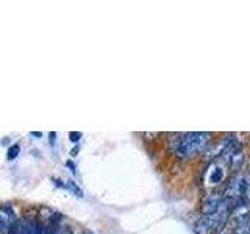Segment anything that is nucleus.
<instances>
[{
	"label": "nucleus",
	"mask_w": 250,
	"mask_h": 234,
	"mask_svg": "<svg viewBox=\"0 0 250 234\" xmlns=\"http://www.w3.org/2000/svg\"><path fill=\"white\" fill-rule=\"evenodd\" d=\"M244 198H247V201H250V186L247 187V191H246V195H244Z\"/></svg>",
	"instance_id": "12"
},
{
	"label": "nucleus",
	"mask_w": 250,
	"mask_h": 234,
	"mask_svg": "<svg viewBox=\"0 0 250 234\" xmlns=\"http://www.w3.org/2000/svg\"><path fill=\"white\" fill-rule=\"evenodd\" d=\"M19 155V145L18 144H14L13 147H10V148H8V153H6V158L8 159H14L16 158V156H18Z\"/></svg>",
	"instance_id": "6"
},
{
	"label": "nucleus",
	"mask_w": 250,
	"mask_h": 234,
	"mask_svg": "<svg viewBox=\"0 0 250 234\" xmlns=\"http://www.w3.org/2000/svg\"><path fill=\"white\" fill-rule=\"evenodd\" d=\"M216 234H234V230L231 225H224L221 230H219Z\"/></svg>",
	"instance_id": "9"
},
{
	"label": "nucleus",
	"mask_w": 250,
	"mask_h": 234,
	"mask_svg": "<svg viewBox=\"0 0 250 234\" xmlns=\"http://www.w3.org/2000/svg\"><path fill=\"white\" fill-rule=\"evenodd\" d=\"M225 164H221V162H213L209 166V169L207 170V183L209 186H217L224 181L225 178Z\"/></svg>",
	"instance_id": "3"
},
{
	"label": "nucleus",
	"mask_w": 250,
	"mask_h": 234,
	"mask_svg": "<svg viewBox=\"0 0 250 234\" xmlns=\"http://www.w3.org/2000/svg\"><path fill=\"white\" fill-rule=\"evenodd\" d=\"M211 135L205 131H192V133H182L175 135L170 140L172 150L178 158H191L195 153H199L203 148L209 145Z\"/></svg>",
	"instance_id": "1"
},
{
	"label": "nucleus",
	"mask_w": 250,
	"mask_h": 234,
	"mask_svg": "<svg viewBox=\"0 0 250 234\" xmlns=\"http://www.w3.org/2000/svg\"><path fill=\"white\" fill-rule=\"evenodd\" d=\"M249 186H250V175L247 172H236V174L229 179V183H227L222 197L238 201L246 195Z\"/></svg>",
	"instance_id": "2"
},
{
	"label": "nucleus",
	"mask_w": 250,
	"mask_h": 234,
	"mask_svg": "<svg viewBox=\"0 0 250 234\" xmlns=\"http://www.w3.org/2000/svg\"><path fill=\"white\" fill-rule=\"evenodd\" d=\"M45 226L41 222H35L33 223V234H44Z\"/></svg>",
	"instance_id": "7"
},
{
	"label": "nucleus",
	"mask_w": 250,
	"mask_h": 234,
	"mask_svg": "<svg viewBox=\"0 0 250 234\" xmlns=\"http://www.w3.org/2000/svg\"><path fill=\"white\" fill-rule=\"evenodd\" d=\"M64 187H67V189H70V191H74V192H75V195H78V197H83L82 191L78 189V187H77L72 181H67V184H64Z\"/></svg>",
	"instance_id": "8"
},
{
	"label": "nucleus",
	"mask_w": 250,
	"mask_h": 234,
	"mask_svg": "<svg viewBox=\"0 0 250 234\" xmlns=\"http://www.w3.org/2000/svg\"><path fill=\"white\" fill-rule=\"evenodd\" d=\"M53 234H72V230L70 228H57L53 231Z\"/></svg>",
	"instance_id": "11"
},
{
	"label": "nucleus",
	"mask_w": 250,
	"mask_h": 234,
	"mask_svg": "<svg viewBox=\"0 0 250 234\" xmlns=\"http://www.w3.org/2000/svg\"><path fill=\"white\" fill-rule=\"evenodd\" d=\"M80 137H82V133H78V131H72V133L69 135L70 142H74V144H77L78 140H80Z\"/></svg>",
	"instance_id": "10"
},
{
	"label": "nucleus",
	"mask_w": 250,
	"mask_h": 234,
	"mask_svg": "<svg viewBox=\"0 0 250 234\" xmlns=\"http://www.w3.org/2000/svg\"><path fill=\"white\" fill-rule=\"evenodd\" d=\"M222 195L219 194H208L205 198L202 200V215H211L214 214L217 208H219V203H221Z\"/></svg>",
	"instance_id": "4"
},
{
	"label": "nucleus",
	"mask_w": 250,
	"mask_h": 234,
	"mask_svg": "<svg viewBox=\"0 0 250 234\" xmlns=\"http://www.w3.org/2000/svg\"><path fill=\"white\" fill-rule=\"evenodd\" d=\"M50 140H52V144L55 142V133H52V135H50Z\"/></svg>",
	"instance_id": "13"
},
{
	"label": "nucleus",
	"mask_w": 250,
	"mask_h": 234,
	"mask_svg": "<svg viewBox=\"0 0 250 234\" xmlns=\"http://www.w3.org/2000/svg\"><path fill=\"white\" fill-rule=\"evenodd\" d=\"M8 234H33V223L27 220H16L10 225Z\"/></svg>",
	"instance_id": "5"
}]
</instances>
